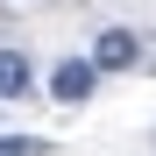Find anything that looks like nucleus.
<instances>
[{
  "mask_svg": "<svg viewBox=\"0 0 156 156\" xmlns=\"http://www.w3.org/2000/svg\"><path fill=\"white\" fill-rule=\"evenodd\" d=\"M92 85H99L92 57H64L57 71H50V99H57V107H85V99H92Z\"/></svg>",
  "mask_w": 156,
  "mask_h": 156,
  "instance_id": "f257e3e1",
  "label": "nucleus"
},
{
  "mask_svg": "<svg viewBox=\"0 0 156 156\" xmlns=\"http://www.w3.org/2000/svg\"><path fill=\"white\" fill-rule=\"evenodd\" d=\"M142 64V36L135 29H99L92 36V71H135Z\"/></svg>",
  "mask_w": 156,
  "mask_h": 156,
  "instance_id": "f03ea898",
  "label": "nucleus"
},
{
  "mask_svg": "<svg viewBox=\"0 0 156 156\" xmlns=\"http://www.w3.org/2000/svg\"><path fill=\"white\" fill-rule=\"evenodd\" d=\"M29 92H36L29 57H21V50H0V99H29Z\"/></svg>",
  "mask_w": 156,
  "mask_h": 156,
  "instance_id": "7ed1b4c3",
  "label": "nucleus"
},
{
  "mask_svg": "<svg viewBox=\"0 0 156 156\" xmlns=\"http://www.w3.org/2000/svg\"><path fill=\"white\" fill-rule=\"evenodd\" d=\"M0 156H50L43 135H0Z\"/></svg>",
  "mask_w": 156,
  "mask_h": 156,
  "instance_id": "20e7f679",
  "label": "nucleus"
}]
</instances>
